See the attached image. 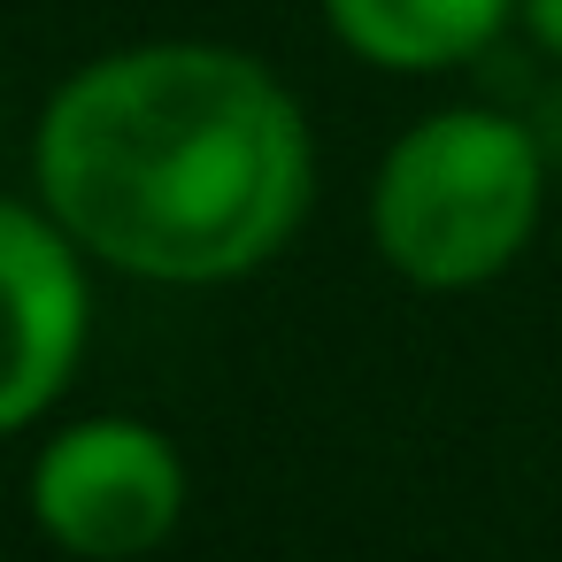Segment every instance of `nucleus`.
<instances>
[{
	"label": "nucleus",
	"mask_w": 562,
	"mask_h": 562,
	"mask_svg": "<svg viewBox=\"0 0 562 562\" xmlns=\"http://www.w3.org/2000/svg\"><path fill=\"white\" fill-rule=\"evenodd\" d=\"M32 201L86 262L139 285H239L316 209L301 93L224 40H139L78 63L32 124Z\"/></svg>",
	"instance_id": "f257e3e1"
},
{
	"label": "nucleus",
	"mask_w": 562,
	"mask_h": 562,
	"mask_svg": "<svg viewBox=\"0 0 562 562\" xmlns=\"http://www.w3.org/2000/svg\"><path fill=\"white\" fill-rule=\"evenodd\" d=\"M547 216V147L508 109H431L370 170V247L416 293H477Z\"/></svg>",
	"instance_id": "f03ea898"
},
{
	"label": "nucleus",
	"mask_w": 562,
	"mask_h": 562,
	"mask_svg": "<svg viewBox=\"0 0 562 562\" xmlns=\"http://www.w3.org/2000/svg\"><path fill=\"white\" fill-rule=\"evenodd\" d=\"M186 493H193V477H186L178 439L162 424L116 416V408L55 424L24 477L32 524L70 562H139V554L170 547V531L186 524Z\"/></svg>",
	"instance_id": "7ed1b4c3"
},
{
	"label": "nucleus",
	"mask_w": 562,
	"mask_h": 562,
	"mask_svg": "<svg viewBox=\"0 0 562 562\" xmlns=\"http://www.w3.org/2000/svg\"><path fill=\"white\" fill-rule=\"evenodd\" d=\"M93 339V262L40 209L0 193V439L47 424Z\"/></svg>",
	"instance_id": "20e7f679"
},
{
	"label": "nucleus",
	"mask_w": 562,
	"mask_h": 562,
	"mask_svg": "<svg viewBox=\"0 0 562 562\" xmlns=\"http://www.w3.org/2000/svg\"><path fill=\"white\" fill-rule=\"evenodd\" d=\"M331 40L385 78H439L501 47L516 0H316Z\"/></svg>",
	"instance_id": "39448f33"
},
{
	"label": "nucleus",
	"mask_w": 562,
	"mask_h": 562,
	"mask_svg": "<svg viewBox=\"0 0 562 562\" xmlns=\"http://www.w3.org/2000/svg\"><path fill=\"white\" fill-rule=\"evenodd\" d=\"M516 32H524L547 63H562V0H516Z\"/></svg>",
	"instance_id": "423d86ee"
}]
</instances>
